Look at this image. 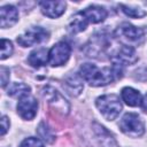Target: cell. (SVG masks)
I'll return each mask as SVG.
<instances>
[{
    "label": "cell",
    "mask_w": 147,
    "mask_h": 147,
    "mask_svg": "<svg viewBox=\"0 0 147 147\" xmlns=\"http://www.w3.org/2000/svg\"><path fill=\"white\" fill-rule=\"evenodd\" d=\"M79 76L91 86H105L123 76V65L113 63L111 67L100 69L95 64L85 63L79 69Z\"/></svg>",
    "instance_id": "obj_1"
},
{
    "label": "cell",
    "mask_w": 147,
    "mask_h": 147,
    "mask_svg": "<svg viewBox=\"0 0 147 147\" xmlns=\"http://www.w3.org/2000/svg\"><path fill=\"white\" fill-rule=\"evenodd\" d=\"M95 105L100 114L107 121L115 119L122 111V103L119 98L116 94L101 95L95 100Z\"/></svg>",
    "instance_id": "obj_2"
},
{
    "label": "cell",
    "mask_w": 147,
    "mask_h": 147,
    "mask_svg": "<svg viewBox=\"0 0 147 147\" xmlns=\"http://www.w3.org/2000/svg\"><path fill=\"white\" fill-rule=\"evenodd\" d=\"M119 129L124 134L132 138H138L144 134L145 124L137 114L127 113L122 117L119 122Z\"/></svg>",
    "instance_id": "obj_3"
},
{
    "label": "cell",
    "mask_w": 147,
    "mask_h": 147,
    "mask_svg": "<svg viewBox=\"0 0 147 147\" xmlns=\"http://www.w3.org/2000/svg\"><path fill=\"white\" fill-rule=\"evenodd\" d=\"M48 38H49V32L47 30H45L41 26H32L17 38V42L22 47H29L36 44L47 41Z\"/></svg>",
    "instance_id": "obj_4"
},
{
    "label": "cell",
    "mask_w": 147,
    "mask_h": 147,
    "mask_svg": "<svg viewBox=\"0 0 147 147\" xmlns=\"http://www.w3.org/2000/svg\"><path fill=\"white\" fill-rule=\"evenodd\" d=\"M70 52H71V48L67 42L60 41V42L55 44L48 51V63L52 67L63 65L69 60Z\"/></svg>",
    "instance_id": "obj_5"
},
{
    "label": "cell",
    "mask_w": 147,
    "mask_h": 147,
    "mask_svg": "<svg viewBox=\"0 0 147 147\" xmlns=\"http://www.w3.org/2000/svg\"><path fill=\"white\" fill-rule=\"evenodd\" d=\"M37 110H38V102L33 96L26 95L20 99L17 103V113L22 118L32 119L36 116Z\"/></svg>",
    "instance_id": "obj_6"
},
{
    "label": "cell",
    "mask_w": 147,
    "mask_h": 147,
    "mask_svg": "<svg viewBox=\"0 0 147 147\" xmlns=\"http://www.w3.org/2000/svg\"><path fill=\"white\" fill-rule=\"evenodd\" d=\"M111 60L113 63H117L124 67L126 64H133L134 62H137L138 56L133 47L124 45L117 51V53L111 57Z\"/></svg>",
    "instance_id": "obj_7"
},
{
    "label": "cell",
    "mask_w": 147,
    "mask_h": 147,
    "mask_svg": "<svg viewBox=\"0 0 147 147\" xmlns=\"http://www.w3.org/2000/svg\"><path fill=\"white\" fill-rule=\"evenodd\" d=\"M41 13L51 18H56L61 16L67 7L64 1H41L39 2Z\"/></svg>",
    "instance_id": "obj_8"
},
{
    "label": "cell",
    "mask_w": 147,
    "mask_h": 147,
    "mask_svg": "<svg viewBox=\"0 0 147 147\" xmlns=\"http://www.w3.org/2000/svg\"><path fill=\"white\" fill-rule=\"evenodd\" d=\"M17 21H18V11L14 6L7 5L0 8V26L2 29L13 26Z\"/></svg>",
    "instance_id": "obj_9"
},
{
    "label": "cell",
    "mask_w": 147,
    "mask_h": 147,
    "mask_svg": "<svg viewBox=\"0 0 147 147\" xmlns=\"http://www.w3.org/2000/svg\"><path fill=\"white\" fill-rule=\"evenodd\" d=\"M83 15L86 17V20L88 21V23H100L102 21H105V18L107 17V10L101 7V6H90L87 8H85L83 11Z\"/></svg>",
    "instance_id": "obj_10"
},
{
    "label": "cell",
    "mask_w": 147,
    "mask_h": 147,
    "mask_svg": "<svg viewBox=\"0 0 147 147\" xmlns=\"http://www.w3.org/2000/svg\"><path fill=\"white\" fill-rule=\"evenodd\" d=\"M118 32L129 41H139L144 37V30L141 28H137L129 23H123L119 26Z\"/></svg>",
    "instance_id": "obj_11"
},
{
    "label": "cell",
    "mask_w": 147,
    "mask_h": 147,
    "mask_svg": "<svg viewBox=\"0 0 147 147\" xmlns=\"http://www.w3.org/2000/svg\"><path fill=\"white\" fill-rule=\"evenodd\" d=\"M121 95H122V100L127 106H131V107L141 106L142 96L139 91H137L132 87H124L121 92Z\"/></svg>",
    "instance_id": "obj_12"
},
{
    "label": "cell",
    "mask_w": 147,
    "mask_h": 147,
    "mask_svg": "<svg viewBox=\"0 0 147 147\" xmlns=\"http://www.w3.org/2000/svg\"><path fill=\"white\" fill-rule=\"evenodd\" d=\"M28 62L34 68H40L45 65L48 62V51L45 48H38L32 51L28 57Z\"/></svg>",
    "instance_id": "obj_13"
},
{
    "label": "cell",
    "mask_w": 147,
    "mask_h": 147,
    "mask_svg": "<svg viewBox=\"0 0 147 147\" xmlns=\"http://www.w3.org/2000/svg\"><path fill=\"white\" fill-rule=\"evenodd\" d=\"M87 24H88V21L80 11V13H77L75 16H72V20L69 24V30L72 33H78L84 31L87 28Z\"/></svg>",
    "instance_id": "obj_14"
},
{
    "label": "cell",
    "mask_w": 147,
    "mask_h": 147,
    "mask_svg": "<svg viewBox=\"0 0 147 147\" xmlns=\"http://www.w3.org/2000/svg\"><path fill=\"white\" fill-rule=\"evenodd\" d=\"M65 88L71 95H78L83 90V83L78 75H72L65 79Z\"/></svg>",
    "instance_id": "obj_15"
},
{
    "label": "cell",
    "mask_w": 147,
    "mask_h": 147,
    "mask_svg": "<svg viewBox=\"0 0 147 147\" xmlns=\"http://www.w3.org/2000/svg\"><path fill=\"white\" fill-rule=\"evenodd\" d=\"M94 126H95L94 130H95V132H96V134H98V137H99L101 144H102L105 147H117L115 140H114L113 137L105 130L103 126H101V125H99V124H96V123H94Z\"/></svg>",
    "instance_id": "obj_16"
},
{
    "label": "cell",
    "mask_w": 147,
    "mask_h": 147,
    "mask_svg": "<svg viewBox=\"0 0 147 147\" xmlns=\"http://www.w3.org/2000/svg\"><path fill=\"white\" fill-rule=\"evenodd\" d=\"M8 95L13 98H24L26 95H30V87L23 83H14L8 88Z\"/></svg>",
    "instance_id": "obj_17"
},
{
    "label": "cell",
    "mask_w": 147,
    "mask_h": 147,
    "mask_svg": "<svg viewBox=\"0 0 147 147\" xmlns=\"http://www.w3.org/2000/svg\"><path fill=\"white\" fill-rule=\"evenodd\" d=\"M121 8L125 15H127L129 17H132V18H140V17H144L146 15V11L142 10L141 8L130 7L126 5H121Z\"/></svg>",
    "instance_id": "obj_18"
},
{
    "label": "cell",
    "mask_w": 147,
    "mask_h": 147,
    "mask_svg": "<svg viewBox=\"0 0 147 147\" xmlns=\"http://www.w3.org/2000/svg\"><path fill=\"white\" fill-rule=\"evenodd\" d=\"M38 133L40 136V138H42L45 141L47 142H52L54 140V137L52 134V131L51 129L45 124V123H40L39 124V127H38Z\"/></svg>",
    "instance_id": "obj_19"
},
{
    "label": "cell",
    "mask_w": 147,
    "mask_h": 147,
    "mask_svg": "<svg viewBox=\"0 0 147 147\" xmlns=\"http://www.w3.org/2000/svg\"><path fill=\"white\" fill-rule=\"evenodd\" d=\"M11 53H13L11 42L9 40H7V39H1V55H0V59L5 60L8 56H10Z\"/></svg>",
    "instance_id": "obj_20"
},
{
    "label": "cell",
    "mask_w": 147,
    "mask_h": 147,
    "mask_svg": "<svg viewBox=\"0 0 147 147\" xmlns=\"http://www.w3.org/2000/svg\"><path fill=\"white\" fill-rule=\"evenodd\" d=\"M20 147H45V146H44V144H42V141L40 139L30 137V138L24 139L21 142Z\"/></svg>",
    "instance_id": "obj_21"
},
{
    "label": "cell",
    "mask_w": 147,
    "mask_h": 147,
    "mask_svg": "<svg viewBox=\"0 0 147 147\" xmlns=\"http://www.w3.org/2000/svg\"><path fill=\"white\" fill-rule=\"evenodd\" d=\"M0 75H1V87H6V85L9 82V69L1 67L0 68Z\"/></svg>",
    "instance_id": "obj_22"
},
{
    "label": "cell",
    "mask_w": 147,
    "mask_h": 147,
    "mask_svg": "<svg viewBox=\"0 0 147 147\" xmlns=\"http://www.w3.org/2000/svg\"><path fill=\"white\" fill-rule=\"evenodd\" d=\"M9 129V119L7 118V116H2L1 117V136H3Z\"/></svg>",
    "instance_id": "obj_23"
},
{
    "label": "cell",
    "mask_w": 147,
    "mask_h": 147,
    "mask_svg": "<svg viewBox=\"0 0 147 147\" xmlns=\"http://www.w3.org/2000/svg\"><path fill=\"white\" fill-rule=\"evenodd\" d=\"M141 108H142L145 111H147V94L144 96V99H142V101H141Z\"/></svg>",
    "instance_id": "obj_24"
}]
</instances>
